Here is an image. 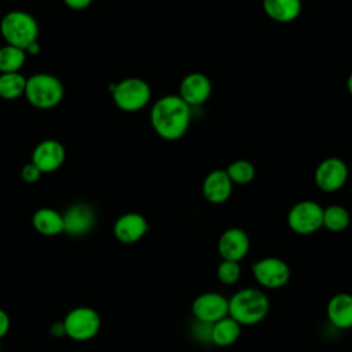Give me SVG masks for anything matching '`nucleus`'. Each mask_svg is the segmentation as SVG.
<instances>
[{
  "label": "nucleus",
  "mask_w": 352,
  "mask_h": 352,
  "mask_svg": "<svg viewBox=\"0 0 352 352\" xmlns=\"http://www.w3.org/2000/svg\"><path fill=\"white\" fill-rule=\"evenodd\" d=\"M263 8L270 19L286 23L300 15L301 0H263Z\"/></svg>",
  "instance_id": "19"
},
{
  "label": "nucleus",
  "mask_w": 352,
  "mask_h": 352,
  "mask_svg": "<svg viewBox=\"0 0 352 352\" xmlns=\"http://www.w3.org/2000/svg\"><path fill=\"white\" fill-rule=\"evenodd\" d=\"M348 180V166L337 157L324 158L315 170L316 186L326 192L340 190Z\"/></svg>",
  "instance_id": "10"
},
{
  "label": "nucleus",
  "mask_w": 352,
  "mask_h": 352,
  "mask_svg": "<svg viewBox=\"0 0 352 352\" xmlns=\"http://www.w3.org/2000/svg\"><path fill=\"white\" fill-rule=\"evenodd\" d=\"M63 216V232L72 236H82L88 234L96 221V214L88 204H73L66 209Z\"/></svg>",
  "instance_id": "11"
},
{
  "label": "nucleus",
  "mask_w": 352,
  "mask_h": 352,
  "mask_svg": "<svg viewBox=\"0 0 352 352\" xmlns=\"http://www.w3.org/2000/svg\"><path fill=\"white\" fill-rule=\"evenodd\" d=\"M346 88H348L349 94L352 95V73L349 74V77H348V80H346Z\"/></svg>",
  "instance_id": "31"
},
{
  "label": "nucleus",
  "mask_w": 352,
  "mask_h": 352,
  "mask_svg": "<svg viewBox=\"0 0 352 352\" xmlns=\"http://www.w3.org/2000/svg\"><path fill=\"white\" fill-rule=\"evenodd\" d=\"M226 172L231 179L232 184H241V186L250 183L256 173L253 164L249 162L248 160H235L228 165Z\"/></svg>",
  "instance_id": "24"
},
{
  "label": "nucleus",
  "mask_w": 352,
  "mask_h": 352,
  "mask_svg": "<svg viewBox=\"0 0 352 352\" xmlns=\"http://www.w3.org/2000/svg\"><path fill=\"white\" fill-rule=\"evenodd\" d=\"M241 265L236 261L223 260L217 267V278L224 285H234L241 278Z\"/></svg>",
  "instance_id": "25"
},
{
  "label": "nucleus",
  "mask_w": 352,
  "mask_h": 352,
  "mask_svg": "<svg viewBox=\"0 0 352 352\" xmlns=\"http://www.w3.org/2000/svg\"><path fill=\"white\" fill-rule=\"evenodd\" d=\"M66 336L74 341H88L100 330V315L89 307H77L63 318Z\"/></svg>",
  "instance_id": "6"
},
{
  "label": "nucleus",
  "mask_w": 352,
  "mask_h": 352,
  "mask_svg": "<svg viewBox=\"0 0 352 352\" xmlns=\"http://www.w3.org/2000/svg\"><path fill=\"white\" fill-rule=\"evenodd\" d=\"M65 157L66 151L63 146L54 139H47L34 147L32 154V162L43 173H50L56 170L63 164Z\"/></svg>",
  "instance_id": "14"
},
{
  "label": "nucleus",
  "mask_w": 352,
  "mask_h": 352,
  "mask_svg": "<svg viewBox=\"0 0 352 352\" xmlns=\"http://www.w3.org/2000/svg\"><path fill=\"white\" fill-rule=\"evenodd\" d=\"M250 239L248 234L236 227L227 228L219 238L217 249L223 260L239 263L249 252Z\"/></svg>",
  "instance_id": "12"
},
{
  "label": "nucleus",
  "mask_w": 352,
  "mask_h": 352,
  "mask_svg": "<svg viewBox=\"0 0 352 352\" xmlns=\"http://www.w3.org/2000/svg\"><path fill=\"white\" fill-rule=\"evenodd\" d=\"M147 231V220L136 212H129L120 216L113 227L114 236L122 243H135L142 239Z\"/></svg>",
  "instance_id": "15"
},
{
  "label": "nucleus",
  "mask_w": 352,
  "mask_h": 352,
  "mask_svg": "<svg viewBox=\"0 0 352 352\" xmlns=\"http://www.w3.org/2000/svg\"><path fill=\"white\" fill-rule=\"evenodd\" d=\"M151 126L165 140L184 136L191 121V107L179 95H165L151 107Z\"/></svg>",
  "instance_id": "1"
},
{
  "label": "nucleus",
  "mask_w": 352,
  "mask_h": 352,
  "mask_svg": "<svg viewBox=\"0 0 352 352\" xmlns=\"http://www.w3.org/2000/svg\"><path fill=\"white\" fill-rule=\"evenodd\" d=\"M0 351H1V344H0Z\"/></svg>",
  "instance_id": "32"
},
{
  "label": "nucleus",
  "mask_w": 352,
  "mask_h": 352,
  "mask_svg": "<svg viewBox=\"0 0 352 352\" xmlns=\"http://www.w3.org/2000/svg\"><path fill=\"white\" fill-rule=\"evenodd\" d=\"M10 327H11V319L8 314L0 308V340L8 333Z\"/></svg>",
  "instance_id": "27"
},
{
  "label": "nucleus",
  "mask_w": 352,
  "mask_h": 352,
  "mask_svg": "<svg viewBox=\"0 0 352 352\" xmlns=\"http://www.w3.org/2000/svg\"><path fill=\"white\" fill-rule=\"evenodd\" d=\"M26 59V51L14 45H4L0 48V72L15 73L18 72Z\"/></svg>",
  "instance_id": "23"
},
{
  "label": "nucleus",
  "mask_w": 352,
  "mask_h": 352,
  "mask_svg": "<svg viewBox=\"0 0 352 352\" xmlns=\"http://www.w3.org/2000/svg\"><path fill=\"white\" fill-rule=\"evenodd\" d=\"M41 173H43V172H41L33 162L26 164V165L22 168V170H21V176H22L23 182H26V183H36V182L40 179Z\"/></svg>",
  "instance_id": "26"
},
{
  "label": "nucleus",
  "mask_w": 352,
  "mask_h": 352,
  "mask_svg": "<svg viewBox=\"0 0 352 352\" xmlns=\"http://www.w3.org/2000/svg\"><path fill=\"white\" fill-rule=\"evenodd\" d=\"M38 50H40V47H38V44H37V41L36 43H33L26 51L29 52V54H37L38 52Z\"/></svg>",
  "instance_id": "30"
},
{
  "label": "nucleus",
  "mask_w": 352,
  "mask_h": 352,
  "mask_svg": "<svg viewBox=\"0 0 352 352\" xmlns=\"http://www.w3.org/2000/svg\"><path fill=\"white\" fill-rule=\"evenodd\" d=\"M26 77L21 73H1L0 74V98L15 99L25 94Z\"/></svg>",
  "instance_id": "22"
},
{
  "label": "nucleus",
  "mask_w": 352,
  "mask_h": 352,
  "mask_svg": "<svg viewBox=\"0 0 352 352\" xmlns=\"http://www.w3.org/2000/svg\"><path fill=\"white\" fill-rule=\"evenodd\" d=\"M25 95L29 103L37 109H52L63 98V85L52 74L37 73L26 78Z\"/></svg>",
  "instance_id": "4"
},
{
  "label": "nucleus",
  "mask_w": 352,
  "mask_h": 352,
  "mask_svg": "<svg viewBox=\"0 0 352 352\" xmlns=\"http://www.w3.org/2000/svg\"><path fill=\"white\" fill-rule=\"evenodd\" d=\"M65 4L73 10H84L87 8L92 0H63Z\"/></svg>",
  "instance_id": "28"
},
{
  "label": "nucleus",
  "mask_w": 352,
  "mask_h": 352,
  "mask_svg": "<svg viewBox=\"0 0 352 352\" xmlns=\"http://www.w3.org/2000/svg\"><path fill=\"white\" fill-rule=\"evenodd\" d=\"M32 224L38 234L45 236L62 234L65 230L62 213L51 208L37 209L32 217Z\"/></svg>",
  "instance_id": "18"
},
{
  "label": "nucleus",
  "mask_w": 352,
  "mask_h": 352,
  "mask_svg": "<svg viewBox=\"0 0 352 352\" xmlns=\"http://www.w3.org/2000/svg\"><path fill=\"white\" fill-rule=\"evenodd\" d=\"M323 208L315 201H300L287 213V226L300 235H309L322 227Z\"/></svg>",
  "instance_id": "7"
},
{
  "label": "nucleus",
  "mask_w": 352,
  "mask_h": 352,
  "mask_svg": "<svg viewBox=\"0 0 352 352\" xmlns=\"http://www.w3.org/2000/svg\"><path fill=\"white\" fill-rule=\"evenodd\" d=\"M252 272L258 285L265 289L283 287L290 279V268L282 258L264 257L253 263Z\"/></svg>",
  "instance_id": "8"
},
{
  "label": "nucleus",
  "mask_w": 352,
  "mask_h": 352,
  "mask_svg": "<svg viewBox=\"0 0 352 352\" xmlns=\"http://www.w3.org/2000/svg\"><path fill=\"white\" fill-rule=\"evenodd\" d=\"M351 221L349 212L341 205H330L323 208V220L322 227H326L329 231L341 232L348 228Z\"/></svg>",
  "instance_id": "21"
},
{
  "label": "nucleus",
  "mask_w": 352,
  "mask_h": 352,
  "mask_svg": "<svg viewBox=\"0 0 352 352\" xmlns=\"http://www.w3.org/2000/svg\"><path fill=\"white\" fill-rule=\"evenodd\" d=\"M327 318L337 329L352 327V294L337 293L334 294L326 308Z\"/></svg>",
  "instance_id": "17"
},
{
  "label": "nucleus",
  "mask_w": 352,
  "mask_h": 352,
  "mask_svg": "<svg viewBox=\"0 0 352 352\" xmlns=\"http://www.w3.org/2000/svg\"><path fill=\"white\" fill-rule=\"evenodd\" d=\"M270 311V300L258 289H241L228 300V316L241 326L260 323Z\"/></svg>",
  "instance_id": "2"
},
{
  "label": "nucleus",
  "mask_w": 352,
  "mask_h": 352,
  "mask_svg": "<svg viewBox=\"0 0 352 352\" xmlns=\"http://www.w3.org/2000/svg\"><path fill=\"white\" fill-rule=\"evenodd\" d=\"M116 106L124 111H138L147 106L151 98L150 85L136 77L121 80L109 87Z\"/></svg>",
  "instance_id": "5"
},
{
  "label": "nucleus",
  "mask_w": 352,
  "mask_h": 352,
  "mask_svg": "<svg viewBox=\"0 0 352 352\" xmlns=\"http://www.w3.org/2000/svg\"><path fill=\"white\" fill-rule=\"evenodd\" d=\"M51 334L54 336V337H65L66 336V329H65V324H63V320L62 322H55V323H52V326H51Z\"/></svg>",
  "instance_id": "29"
},
{
  "label": "nucleus",
  "mask_w": 352,
  "mask_h": 352,
  "mask_svg": "<svg viewBox=\"0 0 352 352\" xmlns=\"http://www.w3.org/2000/svg\"><path fill=\"white\" fill-rule=\"evenodd\" d=\"M232 192V182L226 169H214L206 175L202 183V194L212 204L226 202Z\"/></svg>",
  "instance_id": "16"
},
{
  "label": "nucleus",
  "mask_w": 352,
  "mask_h": 352,
  "mask_svg": "<svg viewBox=\"0 0 352 352\" xmlns=\"http://www.w3.org/2000/svg\"><path fill=\"white\" fill-rule=\"evenodd\" d=\"M0 32L7 44L26 51L33 43L37 41L38 25L30 14L15 10L3 16Z\"/></svg>",
  "instance_id": "3"
},
{
  "label": "nucleus",
  "mask_w": 352,
  "mask_h": 352,
  "mask_svg": "<svg viewBox=\"0 0 352 352\" xmlns=\"http://www.w3.org/2000/svg\"><path fill=\"white\" fill-rule=\"evenodd\" d=\"M241 336V324L231 316H226L213 324H210L209 337L210 341L217 346H230Z\"/></svg>",
  "instance_id": "20"
},
{
  "label": "nucleus",
  "mask_w": 352,
  "mask_h": 352,
  "mask_svg": "<svg viewBox=\"0 0 352 352\" xmlns=\"http://www.w3.org/2000/svg\"><path fill=\"white\" fill-rule=\"evenodd\" d=\"M212 94L210 80L198 72L187 74L179 85V96L191 107L205 103Z\"/></svg>",
  "instance_id": "13"
},
{
  "label": "nucleus",
  "mask_w": 352,
  "mask_h": 352,
  "mask_svg": "<svg viewBox=\"0 0 352 352\" xmlns=\"http://www.w3.org/2000/svg\"><path fill=\"white\" fill-rule=\"evenodd\" d=\"M191 311L201 323L213 324L228 315V300L220 293L206 292L194 298Z\"/></svg>",
  "instance_id": "9"
}]
</instances>
